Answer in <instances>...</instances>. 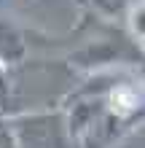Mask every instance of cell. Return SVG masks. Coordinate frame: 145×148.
Returning a JSON list of instances; mask_svg holds the SVG:
<instances>
[{"instance_id":"obj_1","label":"cell","mask_w":145,"mask_h":148,"mask_svg":"<svg viewBox=\"0 0 145 148\" xmlns=\"http://www.w3.org/2000/svg\"><path fill=\"white\" fill-rule=\"evenodd\" d=\"M11 127L19 148H81L70 132L65 108L14 113Z\"/></svg>"},{"instance_id":"obj_2","label":"cell","mask_w":145,"mask_h":148,"mask_svg":"<svg viewBox=\"0 0 145 148\" xmlns=\"http://www.w3.org/2000/svg\"><path fill=\"white\" fill-rule=\"evenodd\" d=\"M27 54H30V43L22 27L8 19H0V65L5 70L16 67L27 59Z\"/></svg>"},{"instance_id":"obj_3","label":"cell","mask_w":145,"mask_h":148,"mask_svg":"<svg viewBox=\"0 0 145 148\" xmlns=\"http://www.w3.org/2000/svg\"><path fill=\"white\" fill-rule=\"evenodd\" d=\"M124 22H126V32H129L132 43L137 49H142L145 46V0H137L126 8Z\"/></svg>"},{"instance_id":"obj_4","label":"cell","mask_w":145,"mask_h":148,"mask_svg":"<svg viewBox=\"0 0 145 148\" xmlns=\"http://www.w3.org/2000/svg\"><path fill=\"white\" fill-rule=\"evenodd\" d=\"M0 148H19L16 135H14V127H11V116H8V113H0Z\"/></svg>"},{"instance_id":"obj_5","label":"cell","mask_w":145,"mask_h":148,"mask_svg":"<svg viewBox=\"0 0 145 148\" xmlns=\"http://www.w3.org/2000/svg\"><path fill=\"white\" fill-rule=\"evenodd\" d=\"M140 51H142V57H145V46H142V49H140Z\"/></svg>"},{"instance_id":"obj_6","label":"cell","mask_w":145,"mask_h":148,"mask_svg":"<svg viewBox=\"0 0 145 148\" xmlns=\"http://www.w3.org/2000/svg\"><path fill=\"white\" fill-rule=\"evenodd\" d=\"M0 70H5V67H3V65H0Z\"/></svg>"}]
</instances>
